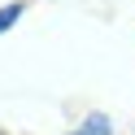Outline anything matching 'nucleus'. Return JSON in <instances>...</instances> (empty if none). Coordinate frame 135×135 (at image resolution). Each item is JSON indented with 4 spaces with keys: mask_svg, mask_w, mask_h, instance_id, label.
I'll use <instances>...</instances> for the list:
<instances>
[{
    "mask_svg": "<svg viewBox=\"0 0 135 135\" xmlns=\"http://www.w3.org/2000/svg\"><path fill=\"white\" fill-rule=\"evenodd\" d=\"M22 13H26V0H9V4L0 9V35L18 26V18H22Z\"/></svg>",
    "mask_w": 135,
    "mask_h": 135,
    "instance_id": "1",
    "label": "nucleus"
},
{
    "mask_svg": "<svg viewBox=\"0 0 135 135\" xmlns=\"http://www.w3.org/2000/svg\"><path fill=\"white\" fill-rule=\"evenodd\" d=\"M109 131H113V126H109V118H105V113H87V122H83L74 135H109Z\"/></svg>",
    "mask_w": 135,
    "mask_h": 135,
    "instance_id": "2",
    "label": "nucleus"
}]
</instances>
